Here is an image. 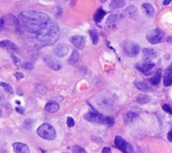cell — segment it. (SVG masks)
<instances>
[{"label": "cell", "instance_id": "cell-1", "mask_svg": "<svg viewBox=\"0 0 172 153\" xmlns=\"http://www.w3.org/2000/svg\"><path fill=\"white\" fill-rule=\"evenodd\" d=\"M19 27L23 33L38 47L54 44L60 37V29L46 13L26 11L19 15Z\"/></svg>", "mask_w": 172, "mask_h": 153}, {"label": "cell", "instance_id": "cell-2", "mask_svg": "<svg viewBox=\"0 0 172 153\" xmlns=\"http://www.w3.org/2000/svg\"><path fill=\"white\" fill-rule=\"evenodd\" d=\"M38 134L41 138L45 140H54L56 137V131L55 129L49 123H43L38 129Z\"/></svg>", "mask_w": 172, "mask_h": 153}, {"label": "cell", "instance_id": "cell-3", "mask_svg": "<svg viewBox=\"0 0 172 153\" xmlns=\"http://www.w3.org/2000/svg\"><path fill=\"white\" fill-rule=\"evenodd\" d=\"M164 38H165V32L159 28L152 29V30L149 31L146 35L147 41L152 44L160 43L164 39Z\"/></svg>", "mask_w": 172, "mask_h": 153}, {"label": "cell", "instance_id": "cell-4", "mask_svg": "<svg viewBox=\"0 0 172 153\" xmlns=\"http://www.w3.org/2000/svg\"><path fill=\"white\" fill-rule=\"evenodd\" d=\"M122 51L130 58L137 56L140 52V47L137 43L133 42H125L122 44Z\"/></svg>", "mask_w": 172, "mask_h": 153}, {"label": "cell", "instance_id": "cell-5", "mask_svg": "<svg viewBox=\"0 0 172 153\" xmlns=\"http://www.w3.org/2000/svg\"><path fill=\"white\" fill-rule=\"evenodd\" d=\"M84 119L95 124H104L106 122V117L102 116L96 111H90L84 114Z\"/></svg>", "mask_w": 172, "mask_h": 153}, {"label": "cell", "instance_id": "cell-6", "mask_svg": "<svg viewBox=\"0 0 172 153\" xmlns=\"http://www.w3.org/2000/svg\"><path fill=\"white\" fill-rule=\"evenodd\" d=\"M114 144L124 153H135L132 145H130L127 141H125L124 138L121 137V136H116L115 139H114Z\"/></svg>", "mask_w": 172, "mask_h": 153}, {"label": "cell", "instance_id": "cell-7", "mask_svg": "<svg viewBox=\"0 0 172 153\" xmlns=\"http://www.w3.org/2000/svg\"><path fill=\"white\" fill-rule=\"evenodd\" d=\"M155 67V64L151 62V61H144V62H141V63H137L136 64V68L140 70L142 73L144 74H150V71Z\"/></svg>", "mask_w": 172, "mask_h": 153}, {"label": "cell", "instance_id": "cell-8", "mask_svg": "<svg viewBox=\"0 0 172 153\" xmlns=\"http://www.w3.org/2000/svg\"><path fill=\"white\" fill-rule=\"evenodd\" d=\"M43 59L46 62L47 65L50 67L51 69H53V70H59L62 68L61 62H59L57 59L53 58L52 55H44Z\"/></svg>", "mask_w": 172, "mask_h": 153}, {"label": "cell", "instance_id": "cell-9", "mask_svg": "<svg viewBox=\"0 0 172 153\" xmlns=\"http://www.w3.org/2000/svg\"><path fill=\"white\" fill-rule=\"evenodd\" d=\"M69 41L72 42V44L74 45L77 49H80V50L84 49L86 42H85V39L83 36H79V35L72 36L69 38Z\"/></svg>", "mask_w": 172, "mask_h": 153}, {"label": "cell", "instance_id": "cell-10", "mask_svg": "<svg viewBox=\"0 0 172 153\" xmlns=\"http://www.w3.org/2000/svg\"><path fill=\"white\" fill-rule=\"evenodd\" d=\"M0 47L4 48V49H7L11 52H18V47L15 43H13L12 42L9 41V39H4V41L0 42Z\"/></svg>", "mask_w": 172, "mask_h": 153}, {"label": "cell", "instance_id": "cell-11", "mask_svg": "<svg viewBox=\"0 0 172 153\" xmlns=\"http://www.w3.org/2000/svg\"><path fill=\"white\" fill-rule=\"evenodd\" d=\"M12 147L15 153H29L30 152V149L26 144L16 142L12 145Z\"/></svg>", "mask_w": 172, "mask_h": 153}, {"label": "cell", "instance_id": "cell-12", "mask_svg": "<svg viewBox=\"0 0 172 153\" xmlns=\"http://www.w3.org/2000/svg\"><path fill=\"white\" fill-rule=\"evenodd\" d=\"M164 85L166 86H169L172 85V63L167 68L164 75Z\"/></svg>", "mask_w": 172, "mask_h": 153}, {"label": "cell", "instance_id": "cell-13", "mask_svg": "<svg viewBox=\"0 0 172 153\" xmlns=\"http://www.w3.org/2000/svg\"><path fill=\"white\" fill-rule=\"evenodd\" d=\"M53 52L58 58H63V56L67 55V54L68 53V47L65 44H59L57 45V47L54 48Z\"/></svg>", "mask_w": 172, "mask_h": 153}, {"label": "cell", "instance_id": "cell-14", "mask_svg": "<svg viewBox=\"0 0 172 153\" xmlns=\"http://www.w3.org/2000/svg\"><path fill=\"white\" fill-rule=\"evenodd\" d=\"M117 20H118V16L115 15V14H111L110 15L107 21H106V27L107 28H114L116 27V23H117Z\"/></svg>", "mask_w": 172, "mask_h": 153}, {"label": "cell", "instance_id": "cell-15", "mask_svg": "<svg viewBox=\"0 0 172 153\" xmlns=\"http://www.w3.org/2000/svg\"><path fill=\"white\" fill-rule=\"evenodd\" d=\"M60 105L58 102L56 101H49L45 105V110L49 113H55L59 110Z\"/></svg>", "mask_w": 172, "mask_h": 153}, {"label": "cell", "instance_id": "cell-16", "mask_svg": "<svg viewBox=\"0 0 172 153\" xmlns=\"http://www.w3.org/2000/svg\"><path fill=\"white\" fill-rule=\"evenodd\" d=\"M134 84H135V86H136V87L137 88V89H140V90H141L143 92H149V91L152 90V88L150 87V86L147 83H145V82L136 81Z\"/></svg>", "mask_w": 172, "mask_h": 153}, {"label": "cell", "instance_id": "cell-17", "mask_svg": "<svg viewBox=\"0 0 172 153\" xmlns=\"http://www.w3.org/2000/svg\"><path fill=\"white\" fill-rule=\"evenodd\" d=\"M143 55L147 59L155 58L157 56V52L154 49H151V48H145V49H143Z\"/></svg>", "mask_w": 172, "mask_h": 153}, {"label": "cell", "instance_id": "cell-18", "mask_svg": "<svg viewBox=\"0 0 172 153\" xmlns=\"http://www.w3.org/2000/svg\"><path fill=\"white\" fill-rule=\"evenodd\" d=\"M80 54L78 53L77 50H74V51H73V53H72V55H71V56H70L68 62L71 64V65H73V66H77L78 64H79V62H80Z\"/></svg>", "mask_w": 172, "mask_h": 153}, {"label": "cell", "instance_id": "cell-19", "mask_svg": "<svg viewBox=\"0 0 172 153\" xmlns=\"http://www.w3.org/2000/svg\"><path fill=\"white\" fill-rule=\"evenodd\" d=\"M142 9L144 10L145 13L148 15L149 17H152V16L154 15V9L151 4H149V3L142 4Z\"/></svg>", "mask_w": 172, "mask_h": 153}, {"label": "cell", "instance_id": "cell-20", "mask_svg": "<svg viewBox=\"0 0 172 153\" xmlns=\"http://www.w3.org/2000/svg\"><path fill=\"white\" fill-rule=\"evenodd\" d=\"M106 15V11L102 9H98L96 11V12L95 13V16H94V20L95 23H100L101 20L103 19V17Z\"/></svg>", "mask_w": 172, "mask_h": 153}, {"label": "cell", "instance_id": "cell-21", "mask_svg": "<svg viewBox=\"0 0 172 153\" xmlns=\"http://www.w3.org/2000/svg\"><path fill=\"white\" fill-rule=\"evenodd\" d=\"M138 117V115L136 114V113L134 112H128L127 114L125 115V123H131V122H133L135 119H137Z\"/></svg>", "mask_w": 172, "mask_h": 153}, {"label": "cell", "instance_id": "cell-22", "mask_svg": "<svg viewBox=\"0 0 172 153\" xmlns=\"http://www.w3.org/2000/svg\"><path fill=\"white\" fill-rule=\"evenodd\" d=\"M125 5V1H122V0H114L111 1L110 3V9L111 10H117L120 8H122Z\"/></svg>", "mask_w": 172, "mask_h": 153}, {"label": "cell", "instance_id": "cell-23", "mask_svg": "<svg viewBox=\"0 0 172 153\" xmlns=\"http://www.w3.org/2000/svg\"><path fill=\"white\" fill-rule=\"evenodd\" d=\"M161 77H162L161 71H157V73L150 79V82H151L153 86H157V85L160 83V81H161Z\"/></svg>", "mask_w": 172, "mask_h": 153}, {"label": "cell", "instance_id": "cell-24", "mask_svg": "<svg viewBox=\"0 0 172 153\" xmlns=\"http://www.w3.org/2000/svg\"><path fill=\"white\" fill-rule=\"evenodd\" d=\"M150 101H151V98L147 95H141V96H140V97L137 98V101L138 103H142V104L149 102Z\"/></svg>", "mask_w": 172, "mask_h": 153}, {"label": "cell", "instance_id": "cell-25", "mask_svg": "<svg viewBox=\"0 0 172 153\" xmlns=\"http://www.w3.org/2000/svg\"><path fill=\"white\" fill-rule=\"evenodd\" d=\"M0 86H3L8 93L13 94V88L10 84H7V83H4V82H0Z\"/></svg>", "mask_w": 172, "mask_h": 153}, {"label": "cell", "instance_id": "cell-26", "mask_svg": "<svg viewBox=\"0 0 172 153\" xmlns=\"http://www.w3.org/2000/svg\"><path fill=\"white\" fill-rule=\"evenodd\" d=\"M90 36H91L92 42L94 44H96L98 42V35L95 30H90Z\"/></svg>", "mask_w": 172, "mask_h": 153}, {"label": "cell", "instance_id": "cell-27", "mask_svg": "<svg viewBox=\"0 0 172 153\" xmlns=\"http://www.w3.org/2000/svg\"><path fill=\"white\" fill-rule=\"evenodd\" d=\"M72 152L73 153H87L86 150L83 148H81L80 146H74L72 148Z\"/></svg>", "mask_w": 172, "mask_h": 153}, {"label": "cell", "instance_id": "cell-28", "mask_svg": "<svg viewBox=\"0 0 172 153\" xmlns=\"http://www.w3.org/2000/svg\"><path fill=\"white\" fill-rule=\"evenodd\" d=\"M67 124H68V126L69 128H71V127H73V126L75 125V120L73 119L71 117H68V118H67Z\"/></svg>", "mask_w": 172, "mask_h": 153}, {"label": "cell", "instance_id": "cell-29", "mask_svg": "<svg viewBox=\"0 0 172 153\" xmlns=\"http://www.w3.org/2000/svg\"><path fill=\"white\" fill-rule=\"evenodd\" d=\"M113 123H114L113 117H106V122H105V124H107L109 126H111V125H113Z\"/></svg>", "mask_w": 172, "mask_h": 153}, {"label": "cell", "instance_id": "cell-30", "mask_svg": "<svg viewBox=\"0 0 172 153\" xmlns=\"http://www.w3.org/2000/svg\"><path fill=\"white\" fill-rule=\"evenodd\" d=\"M22 67H23V69H26V70H28L34 69V66H33L31 63H26V62L23 63V65H22Z\"/></svg>", "mask_w": 172, "mask_h": 153}, {"label": "cell", "instance_id": "cell-31", "mask_svg": "<svg viewBox=\"0 0 172 153\" xmlns=\"http://www.w3.org/2000/svg\"><path fill=\"white\" fill-rule=\"evenodd\" d=\"M163 110L165 111V112H167V113H168V114L172 115V109L167 105V104H164V105H163Z\"/></svg>", "mask_w": 172, "mask_h": 153}, {"label": "cell", "instance_id": "cell-32", "mask_svg": "<svg viewBox=\"0 0 172 153\" xmlns=\"http://www.w3.org/2000/svg\"><path fill=\"white\" fill-rule=\"evenodd\" d=\"M15 76H16V78H17L18 80H20V79H22V78L24 77V75L22 73V72H16V73H15Z\"/></svg>", "mask_w": 172, "mask_h": 153}, {"label": "cell", "instance_id": "cell-33", "mask_svg": "<svg viewBox=\"0 0 172 153\" xmlns=\"http://www.w3.org/2000/svg\"><path fill=\"white\" fill-rule=\"evenodd\" d=\"M4 23H5L4 18H0V31L4 28Z\"/></svg>", "mask_w": 172, "mask_h": 153}, {"label": "cell", "instance_id": "cell-34", "mask_svg": "<svg viewBox=\"0 0 172 153\" xmlns=\"http://www.w3.org/2000/svg\"><path fill=\"white\" fill-rule=\"evenodd\" d=\"M102 153H111V150L109 147H106L102 149Z\"/></svg>", "mask_w": 172, "mask_h": 153}, {"label": "cell", "instance_id": "cell-35", "mask_svg": "<svg viewBox=\"0 0 172 153\" xmlns=\"http://www.w3.org/2000/svg\"><path fill=\"white\" fill-rule=\"evenodd\" d=\"M167 139H168L170 142H172V129L169 131V133H167Z\"/></svg>", "mask_w": 172, "mask_h": 153}, {"label": "cell", "instance_id": "cell-36", "mask_svg": "<svg viewBox=\"0 0 172 153\" xmlns=\"http://www.w3.org/2000/svg\"><path fill=\"white\" fill-rule=\"evenodd\" d=\"M16 111H17L18 113H20V114H23V113H24V109L22 108V107H17V108H16Z\"/></svg>", "mask_w": 172, "mask_h": 153}, {"label": "cell", "instance_id": "cell-37", "mask_svg": "<svg viewBox=\"0 0 172 153\" xmlns=\"http://www.w3.org/2000/svg\"><path fill=\"white\" fill-rule=\"evenodd\" d=\"M170 2H171V1H170V0H166V1H164V2H163V4H164V5H165V6H167V5H168V4H169Z\"/></svg>", "mask_w": 172, "mask_h": 153}, {"label": "cell", "instance_id": "cell-38", "mask_svg": "<svg viewBox=\"0 0 172 153\" xmlns=\"http://www.w3.org/2000/svg\"><path fill=\"white\" fill-rule=\"evenodd\" d=\"M12 58L14 59V61H15V62H17V61H19V59H18V58H16V56H14V55H12Z\"/></svg>", "mask_w": 172, "mask_h": 153}, {"label": "cell", "instance_id": "cell-39", "mask_svg": "<svg viewBox=\"0 0 172 153\" xmlns=\"http://www.w3.org/2000/svg\"><path fill=\"white\" fill-rule=\"evenodd\" d=\"M167 42H172V38H168V39H167Z\"/></svg>", "mask_w": 172, "mask_h": 153}, {"label": "cell", "instance_id": "cell-40", "mask_svg": "<svg viewBox=\"0 0 172 153\" xmlns=\"http://www.w3.org/2000/svg\"><path fill=\"white\" fill-rule=\"evenodd\" d=\"M1 114H2V110H1V108H0V116H1Z\"/></svg>", "mask_w": 172, "mask_h": 153}]
</instances>
